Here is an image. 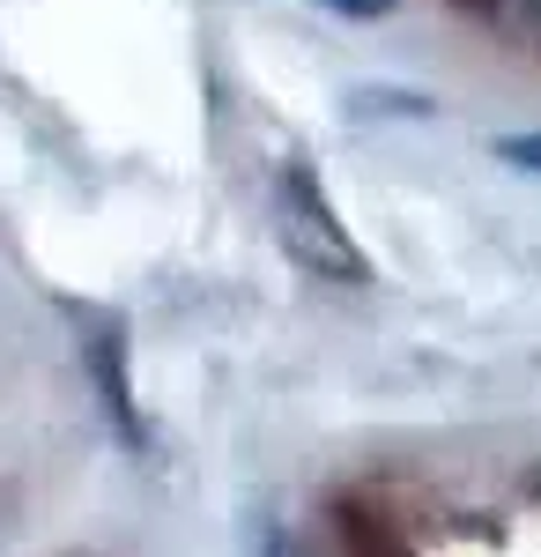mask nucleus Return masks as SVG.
Listing matches in <instances>:
<instances>
[{
	"label": "nucleus",
	"instance_id": "4",
	"mask_svg": "<svg viewBox=\"0 0 541 557\" xmlns=\"http://www.w3.org/2000/svg\"><path fill=\"white\" fill-rule=\"evenodd\" d=\"M498 164H512V172H534V178H541V134H504V141H498Z\"/></svg>",
	"mask_w": 541,
	"mask_h": 557
},
{
	"label": "nucleus",
	"instance_id": "2",
	"mask_svg": "<svg viewBox=\"0 0 541 557\" xmlns=\"http://www.w3.org/2000/svg\"><path fill=\"white\" fill-rule=\"evenodd\" d=\"M89 372H97V394H104V417L119 438H141V417H134V394H126V372H119V327H97L89 335Z\"/></svg>",
	"mask_w": 541,
	"mask_h": 557
},
{
	"label": "nucleus",
	"instance_id": "3",
	"mask_svg": "<svg viewBox=\"0 0 541 557\" xmlns=\"http://www.w3.org/2000/svg\"><path fill=\"white\" fill-rule=\"evenodd\" d=\"M372 112H408V120H423L430 97H408V89H356V97H349V120H372Z\"/></svg>",
	"mask_w": 541,
	"mask_h": 557
},
{
	"label": "nucleus",
	"instance_id": "6",
	"mask_svg": "<svg viewBox=\"0 0 541 557\" xmlns=\"http://www.w3.org/2000/svg\"><path fill=\"white\" fill-rule=\"evenodd\" d=\"M319 8H334V15H356V23H372V15H393L401 0H319Z\"/></svg>",
	"mask_w": 541,
	"mask_h": 557
},
{
	"label": "nucleus",
	"instance_id": "5",
	"mask_svg": "<svg viewBox=\"0 0 541 557\" xmlns=\"http://www.w3.org/2000/svg\"><path fill=\"white\" fill-rule=\"evenodd\" d=\"M504 23H512L519 38H534V45H541V0H504Z\"/></svg>",
	"mask_w": 541,
	"mask_h": 557
},
{
	"label": "nucleus",
	"instance_id": "7",
	"mask_svg": "<svg viewBox=\"0 0 541 557\" xmlns=\"http://www.w3.org/2000/svg\"><path fill=\"white\" fill-rule=\"evenodd\" d=\"M267 557H297V550H290V543H282V535H267Z\"/></svg>",
	"mask_w": 541,
	"mask_h": 557
},
{
	"label": "nucleus",
	"instance_id": "1",
	"mask_svg": "<svg viewBox=\"0 0 541 557\" xmlns=\"http://www.w3.org/2000/svg\"><path fill=\"white\" fill-rule=\"evenodd\" d=\"M275 223H282V246H290L297 268L327 275V283H364L372 275L364 253H356V238L334 223V201H327V186L312 178V164H282V178H275Z\"/></svg>",
	"mask_w": 541,
	"mask_h": 557
}]
</instances>
